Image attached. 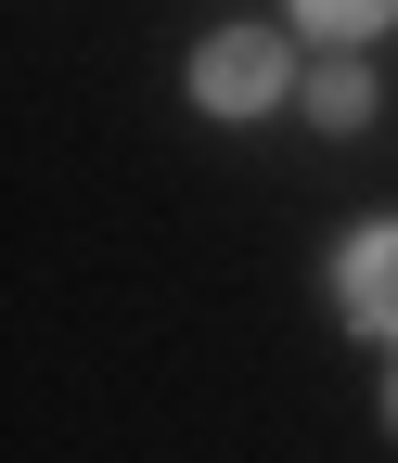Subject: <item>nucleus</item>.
<instances>
[{"instance_id": "f257e3e1", "label": "nucleus", "mask_w": 398, "mask_h": 463, "mask_svg": "<svg viewBox=\"0 0 398 463\" xmlns=\"http://www.w3.org/2000/svg\"><path fill=\"white\" fill-rule=\"evenodd\" d=\"M193 103H206V116H270V103H282V39H270V26L206 39V52H193Z\"/></svg>"}, {"instance_id": "f03ea898", "label": "nucleus", "mask_w": 398, "mask_h": 463, "mask_svg": "<svg viewBox=\"0 0 398 463\" xmlns=\"http://www.w3.org/2000/svg\"><path fill=\"white\" fill-rule=\"evenodd\" d=\"M334 297H347L360 335H398V219H373L347 258H334Z\"/></svg>"}, {"instance_id": "7ed1b4c3", "label": "nucleus", "mask_w": 398, "mask_h": 463, "mask_svg": "<svg viewBox=\"0 0 398 463\" xmlns=\"http://www.w3.org/2000/svg\"><path fill=\"white\" fill-rule=\"evenodd\" d=\"M309 116H321V129H360V116H373V78L360 65H321L309 78Z\"/></svg>"}, {"instance_id": "20e7f679", "label": "nucleus", "mask_w": 398, "mask_h": 463, "mask_svg": "<svg viewBox=\"0 0 398 463\" xmlns=\"http://www.w3.org/2000/svg\"><path fill=\"white\" fill-rule=\"evenodd\" d=\"M296 14H309L321 39H373V26H398V0H296Z\"/></svg>"}, {"instance_id": "39448f33", "label": "nucleus", "mask_w": 398, "mask_h": 463, "mask_svg": "<svg viewBox=\"0 0 398 463\" xmlns=\"http://www.w3.org/2000/svg\"><path fill=\"white\" fill-rule=\"evenodd\" d=\"M385 425H398V373H385Z\"/></svg>"}]
</instances>
